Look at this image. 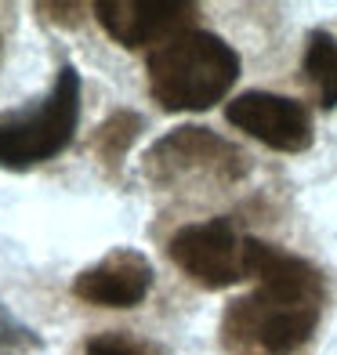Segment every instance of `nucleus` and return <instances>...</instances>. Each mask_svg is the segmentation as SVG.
<instances>
[{"instance_id":"7ed1b4c3","label":"nucleus","mask_w":337,"mask_h":355,"mask_svg":"<svg viewBox=\"0 0 337 355\" xmlns=\"http://www.w3.org/2000/svg\"><path fill=\"white\" fill-rule=\"evenodd\" d=\"M80 73L76 66L62 62L51 91L40 102L0 112V167L8 171H29L55 159L80 127Z\"/></svg>"},{"instance_id":"423d86ee","label":"nucleus","mask_w":337,"mask_h":355,"mask_svg":"<svg viewBox=\"0 0 337 355\" xmlns=\"http://www.w3.org/2000/svg\"><path fill=\"white\" fill-rule=\"evenodd\" d=\"M91 11L109 40L138 51L192 29L200 8L192 0H94Z\"/></svg>"},{"instance_id":"f257e3e1","label":"nucleus","mask_w":337,"mask_h":355,"mask_svg":"<svg viewBox=\"0 0 337 355\" xmlns=\"http://www.w3.org/2000/svg\"><path fill=\"white\" fill-rule=\"evenodd\" d=\"M247 276L258 290L225 309V345L239 355H294L319 327L323 272L265 239H243Z\"/></svg>"},{"instance_id":"0eeeda50","label":"nucleus","mask_w":337,"mask_h":355,"mask_svg":"<svg viewBox=\"0 0 337 355\" xmlns=\"http://www.w3.org/2000/svg\"><path fill=\"white\" fill-rule=\"evenodd\" d=\"M225 120L236 131L258 138L276 153H304L312 145V116L297 98L272 91H243L225 105Z\"/></svg>"},{"instance_id":"f03ea898","label":"nucleus","mask_w":337,"mask_h":355,"mask_svg":"<svg viewBox=\"0 0 337 355\" xmlns=\"http://www.w3.org/2000/svg\"><path fill=\"white\" fill-rule=\"evenodd\" d=\"M149 94L167 112H203L218 105L239 80V55L232 44L207 29L185 33L153 47L146 58Z\"/></svg>"},{"instance_id":"ddd939ff","label":"nucleus","mask_w":337,"mask_h":355,"mask_svg":"<svg viewBox=\"0 0 337 355\" xmlns=\"http://www.w3.org/2000/svg\"><path fill=\"white\" fill-rule=\"evenodd\" d=\"M37 11L55 26H76L87 15V4H37Z\"/></svg>"},{"instance_id":"9d476101","label":"nucleus","mask_w":337,"mask_h":355,"mask_svg":"<svg viewBox=\"0 0 337 355\" xmlns=\"http://www.w3.org/2000/svg\"><path fill=\"white\" fill-rule=\"evenodd\" d=\"M304 73L319 94L323 109H337V40L327 29H312L304 44Z\"/></svg>"},{"instance_id":"f8f14e48","label":"nucleus","mask_w":337,"mask_h":355,"mask_svg":"<svg viewBox=\"0 0 337 355\" xmlns=\"http://www.w3.org/2000/svg\"><path fill=\"white\" fill-rule=\"evenodd\" d=\"M0 355H44V337L0 301Z\"/></svg>"},{"instance_id":"39448f33","label":"nucleus","mask_w":337,"mask_h":355,"mask_svg":"<svg viewBox=\"0 0 337 355\" xmlns=\"http://www.w3.org/2000/svg\"><path fill=\"white\" fill-rule=\"evenodd\" d=\"M167 257L203 290H225L247 279L243 265V236L229 218H211L196 225H182L167 239Z\"/></svg>"},{"instance_id":"9b49d317","label":"nucleus","mask_w":337,"mask_h":355,"mask_svg":"<svg viewBox=\"0 0 337 355\" xmlns=\"http://www.w3.org/2000/svg\"><path fill=\"white\" fill-rule=\"evenodd\" d=\"M84 355H167L156 341L135 337L131 330H102L84 341Z\"/></svg>"},{"instance_id":"1a4fd4ad","label":"nucleus","mask_w":337,"mask_h":355,"mask_svg":"<svg viewBox=\"0 0 337 355\" xmlns=\"http://www.w3.org/2000/svg\"><path fill=\"white\" fill-rule=\"evenodd\" d=\"M141 127H146V120H141L135 109H116L112 116H105L98 127H94V135H91L87 145H91V153L98 156V164L109 174H120L123 156L131 153V145L138 141Z\"/></svg>"},{"instance_id":"4468645a","label":"nucleus","mask_w":337,"mask_h":355,"mask_svg":"<svg viewBox=\"0 0 337 355\" xmlns=\"http://www.w3.org/2000/svg\"><path fill=\"white\" fill-rule=\"evenodd\" d=\"M0 44H4V40H0Z\"/></svg>"},{"instance_id":"6e6552de","label":"nucleus","mask_w":337,"mask_h":355,"mask_svg":"<svg viewBox=\"0 0 337 355\" xmlns=\"http://www.w3.org/2000/svg\"><path fill=\"white\" fill-rule=\"evenodd\" d=\"M153 290V261L135 247H116L94 265L80 268L73 294L94 309H135Z\"/></svg>"},{"instance_id":"20e7f679","label":"nucleus","mask_w":337,"mask_h":355,"mask_svg":"<svg viewBox=\"0 0 337 355\" xmlns=\"http://www.w3.org/2000/svg\"><path fill=\"white\" fill-rule=\"evenodd\" d=\"M141 174L159 189H182V185H232L247 174V153L229 138L214 135L211 127H174L164 138H156Z\"/></svg>"}]
</instances>
